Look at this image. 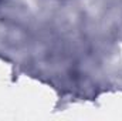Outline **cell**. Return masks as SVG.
I'll list each match as a JSON object with an SVG mask.
<instances>
[{"mask_svg": "<svg viewBox=\"0 0 122 121\" xmlns=\"http://www.w3.org/2000/svg\"><path fill=\"white\" fill-rule=\"evenodd\" d=\"M0 3H1V0H0Z\"/></svg>", "mask_w": 122, "mask_h": 121, "instance_id": "obj_1", "label": "cell"}]
</instances>
